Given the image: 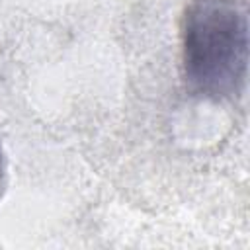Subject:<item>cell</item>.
<instances>
[{
  "label": "cell",
  "instance_id": "cell-1",
  "mask_svg": "<svg viewBox=\"0 0 250 250\" xmlns=\"http://www.w3.org/2000/svg\"><path fill=\"white\" fill-rule=\"evenodd\" d=\"M182 66L188 88L207 100L244 90L248 12L240 0H193L182 21Z\"/></svg>",
  "mask_w": 250,
  "mask_h": 250
},
{
  "label": "cell",
  "instance_id": "cell-2",
  "mask_svg": "<svg viewBox=\"0 0 250 250\" xmlns=\"http://www.w3.org/2000/svg\"><path fill=\"white\" fill-rule=\"evenodd\" d=\"M2 176H4V154H2V146H0V182H2Z\"/></svg>",
  "mask_w": 250,
  "mask_h": 250
}]
</instances>
